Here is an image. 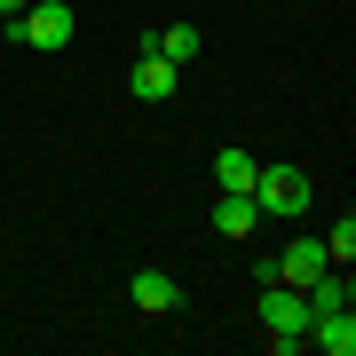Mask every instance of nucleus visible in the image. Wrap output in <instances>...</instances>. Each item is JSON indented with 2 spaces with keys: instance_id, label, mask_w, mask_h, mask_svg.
Returning <instances> with one entry per match:
<instances>
[{
  "instance_id": "6e6552de",
  "label": "nucleus",
  "mask_w": 356,
  "mask_h": 356,
  "mask_svg": "<svg viewBox=\"0 0 356 356\" xmlns=\"http://www.w3.org/2000/svg\"><path fill=\"white\" fill-rule=\"evenodd\" d=\"M254 175H261V159L245 151V143H229V151L214 159V182H222V191H254Z\"/></svg>"
},
{
  "instance_id": "0eeeda50",
  "label": "nucleus",
  "mask_w": 356,
  "mask_h": 356,
  "mask_svg": "<svg viewBox=\"0 0 356 356\" xmlns=\"http://www.w3.org/2000/svg\"><path fill=\"white\" fill-rule=\"evenodd\" d=\"M254 222H261L254 191H222L214 198V229H222V238H254Z\"/></svg>"
},
{
  "instance_id": "423d86ee",
  "label": "nucleus",
  "mask_w": 356,
  "mask_h": 356,
  "mask_svg": "<svg viewBox=\"0 0 356 356\" xmlns=\"http://www.w3.org/2000/svg\"><path fill=\"white\" fill-rule=\"evenodd\" d=\"M127 301L151 309V317H175V309H182V285L166 277V269H135V277H127Z\"/></svg>"
},
{
  "instance_id": "39448f33",
  "label": "nucleus",
  "mask_w": 356,
  "mask_h": 356,
  "mask_svg": "<svg viewBox=\"0 0 356 356\" xmlns=\"http://www.w3.org/2000/svg\"><path fill=\"white\" fill-rule=\"evenodd\" d=\"M175 88H182V64H166L159 48H143V56H135V79H127V95H135V103H166Z\"/></svg>"
},
{
  "instance_id": "9d476101",
  "label": "nucleus",
  "mask_w": 356,
  "mask_h": 356,
  "mask_svg": "<svg viewBox=\"0 0 356 356\" xmlns=\"http://www.w3.org/2000/svg\"><path fill=\"white\" fill-rule=\"evenodd\" d=\"M325 261H332V269H348V261H356V214H341V222L325 229Z\"/></svg>"
},
{
  "instance_id": "20e7f679",
  "label": "nucleus",
  "mask_w": 356,
  "mask_h": 356,
  "mask_svg": "<svg viewBox=\"0 0 356 356\" xmlns=\"http://www.w3.org/2000/svg\"><path fill=\"white\" fill-rule=\"evenodd\" d=\"M325 269H332V261H325V238H293L277 261H261V269H254V277H261V285H317Z\"/></svg>"
},
{
  "instance_id": "9b49d317",
  "label": "nucleus",
  "mask_w": 356,
  "mask_h": 356,
  "mask_svg": "<svg viewBox=\"0 0 356 356\" xmlns=\"http://www.w3.org/2000/svg\"><path fill=\"white\" fill-rule=\"evenodd\" d=\"M0 16H24V0H0Z\"/></svg>"
},
{
  "instance_id": "7ed1b4c3",
  "label": "nucleus",
  "mask_w": 356,
  "mask_h": 356,
  "mask_svg": "<svg viewBox=\"0 0 356 356\" xmlns=\"http://www.w3.org/2000/svg\"><path fill=\"white\" fill-rule=\"evenodd\" d=\"M254 206L277 214V222L309 214V175H301V166H261V175H254Z\"/></svg>"
},
{
  "instance_id": "1a4fd4ad",
  "label": "nucleus",
  "mask_w": 356,
  "mask_h": 356,
  "mask_svg": "<svg viewBox=\"0 0 356 356\" xmlns=\"http://www.w3.org/2000/svg\"><path fill=\"white\" fill-rule=\"evenodd\" d=\"M143 48H159L166 64H191V56H198V32H191V24H166L159 40H143Z\"/></svg>"
},
{
  "instance_id": "f03ea898",
  "label": "nucleus",
  "mask_w": 356,
  "mask_h": 356,
  "mask_svg": "<svg viewBox=\"0 0 356 356\" xmlns=\"http://www.w3.org/2000/svg\"><path fill=\"white\" fill-rule=\"evenodd\" d=\"M0 24H8V40H16V48H40V56H56V48H72L79 16L64 8V0H40V8H24V16H0Z\"/></svg>"
},
{
  "instance_id": "f257e3e1",
  "label": "nucleus",
  "mask_w": 356,
  "mask_h": 356,
  "mask_svg": "<svg viewBox=\"0 0 356 356\" xmlns=\"http://www.w3.org/2000/svg\"><path fill=\"white\" fill-rule=\"evenodd\" d=\"M261 332H269L277 356L309 348V293L301 285H261Z\"/></svg>"
}]
</instances>
